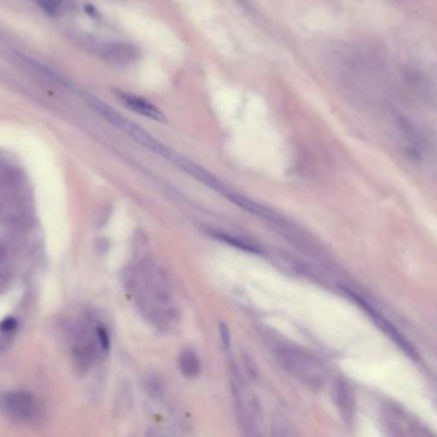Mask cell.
I'll return each instance as SVG.
<instances>
[{"label":"cell","instance_id":"obj_9","mask_svg":"<svg viewBox=\"0 0 437 437\" xmlns=\"http://www.w3.org/2000/svg\"><path fill=\"white\" fill-rule=\"evenodd\" d=\"M115 94L127 108L133 110L135 113H138L156 122H167V118L162 110H159L155 104L148 102V99L132 94V93H127V91H119V90H116Z\"/></svg>","mask_w":437,"mask_h":437},{"label":"cell","instance_id":"obj_7","mask_svg":"<svg viewBox=\"0 0 437 437\" xmlns=\"http://www.w3.org/2000/svg\"><path fill=\"white\" fill-rule=\"evenodd\" d=\"M343 291L348 296H350V299L356 301L357 304L362 308L367 315H370L373 322L376 323V326L381 328L383 332L386 334V336H389L391 340L395 342L397 346L402 349L407 356L413 358V359L417 358V353H416V350L413 349V346L410 345L409 342H407V339L397 331V328L394 327L386 318H383V315H380L376 309L371 305L369 301H364L362 296H359V295L354 293V291H352L349 289L343 287Z\"/></svg>","mask_w":437,"mask_h":437},{"label":"cell","instance_id":"obj_2","mask_svg":"<svg viewBox=\"0 0 437 437\" xmlns=\"http://www.w3.org/2000/svg\"><path fill=\"white\" fill-rule=\"evenodd\" d=\"M276 358L290 375L298 378L311 389L323 388L326 380V369L316 356L293 345L277 344Z\"/></svg>","mask_w":437,"mask_h":437},{"label":"cell","instance_id":"obj_1","mask_svg":"<svg viewBox=\"0 0 437 437\" xmlns=\"http://www.w3.org/2000/svg\"><path fill=\"white\" fill-rule=\"evenodd\" d=\"M388 116L399 143L410 158L421 161L430 156L435 149V139L424 124L393 107L389 108Z\"/></svg>","mask_w":437,"mask_h":437},{"label":"cell","instance_id":"obj_11","mask_svg":"<svg viewBox=\"0 0 437 437\" xmlns=\"http://www.w3.org/2000/svg\"><path fill=\"white\" fill-rule=\"evenodd\" d=\"M179 369L187 378H196L201 373V361L195 350L184 349L178 359Z\"/></svg>","mask_w":437,"mask_h":437},{"label":"cell","instance_id":"obj_18","mask_svg":"<svg viewBox=\"0 0 437 437\" xmlns=\"http://www.w3.org/2000/svg\"><path fill=\"white\" fill-rule=\"evenodd\" d=\"M219 331H220V337H222L224 346H225V348H229L232 340H230V331H229L228 326H227L225 323H222V325H220V328H219Z\"/></svg>","mask_w":437,"mask_h":437},{"label":"cell","instance_id":"obj_13","mask_svg":"<svg viewBox=\"0 0 437 437\" xmlns=\"http://www.w3.org/2000/svg\"><path fill=\"white\" fill-rule=\"evenodd\" d=\"M211 235L216 238L217 240H222L224 243H227L229 245L236 246L237 249H241L244 252H249V253L257 254L260 252V249L257 246L251 244L246 240L239 239L237 236H232L228 233H222V231H211Z\"/></svg>","mask_w":437,"mask_h":437},{"label":"cell","instance_id":"obj_8","mask_svg":"<svg viewBox=\"0 0 437 437\" xmlns=\"http://www.w3.org/2000/svg\"><path fill=\"white\" fill-rule=\"evenodd\" d=\"M99 54L110 63L118 66H128L138 61L140 50L133 44L126 41H113L102 44L99 48Z\"/></svg>","mask_w":437,"mask_h":437},{"label":"cell","instance_id":"obj_6","mask_svg":"<svg viewBox=\"0 0 437 437\" xmlns=\"http://www.w3.org/2000/svg\"><path fill=\"white\" fill-rule=\"evenodd\" d=\"M383 427L389 435L393 436H421L429 435V431L424 430L417 419L410 417L407 412L397 408L386 405L383 412Z\"/></svg>","mask_w":437,"mask_h":437},{"label":"cell","instance_id":"obj_10","mask_svg":"<svg viewBox=\"0 0 437 437\" xmlns=\"http://www.w3.org/2000/svg\"><path fill=\"white\" fill-rule=\"evenodd\" d=\"M170 161L174 162L178 167H181L182 170L189 173L191 176L197 178L198 181H201L203 184L208 185V186H210L211 189H214L216 192H222L224 195L229 192L228 189H227V186L222 185V181H220L219 178H216L215 176L211 175L209 171L203 170L202 167L197 165V164L193 163V162H191L188 159H186V158L181 157V156H178V154L173 153V156L170 158Z\"/></svg>","mask_w":437,"mask_h":437},{"label":"cell","instance_id":"obj_12","mask_svg":"<svg viewBox=\"0 0 437 437\" xmlns=\"http://www.w3.org/2000/svg\"><path fill=\"white\" fill-rule=\"evenodd\" d=\"M335 403L343 417H352L353 414V395L350 392L349 386L344 381H337L335 383Z\"/></svg>","mask_w":437,"mask_h":437},{"label":"cell","instance_id":"obj_5","mask_svg":"<svg viewBox=\"0 0 437 437\" xmlns=\"http://www.w3.org/2000/svg\"><path fill=\"white\" fill-rule=\"evenodd\" d=\"M402 76L408 89L418 99L437 110V69L405 66L402 71Z\"/></svg>","mask_w":437,"mask_h":437},{"label":"cell","instance_id":"obj_14","mask_svg":"<svg viewBox=\"0 0 437 437\" xmlns=\"http://www.w3.org/2000/svg\"><path fill=\"white\" fill-rule=\"evenodd\" d=\"M274 433L276 436H292L296 435V432L292 429L289 422L282 417L277 416L274 421Z\"/></svg>","mask_w":437,"mask_h":437},{"label":"cell","instance_id":"obj_4","mask_svg":"<svg viewBox=\"0 0 437 437\" xmlns=\"http://www.w3.org/2000/svg\"><path fill=\"white\" fill-rule=\"evenodd\" d=\"M0 413L16 424H34L44 417V405L26 391H1Z\"/></svg>","mask_w":437,"mask_h":437},{"label":"cell","instance_id":"obj_16","mask_svg":"<svg viewBox=\"0 0 437 437\" xmlns=\"http://www.w3.org/2000/svg\"><path fill=\"white\" fill-rule=\"evenodd\" d=\"M17 327H18V322L13 317H7L6 320L0 322V331L4 334H11Z\"/></svg>","mask_w":437,"mask_h":437},{"label":"cell","instance_id":"obj_15","mask_svg":"<svg viewBox=\"0 0 437 437\" xmlns=\"http://www.w3.org/2000/svg\"><path fill=\"white\" fill-rule=\"evenodd\" d=\"M95 334H96V340H97V344H99L101 350L108 351L109 348H110V337H109L107 328L104 326H97Z\"/></svg>","mask_w":437,"mask_h":437},{"label":"cell","instance_id":"obj_3","mask_svg":"<svg viewBox=\"0 0 437 437\" xmlns=\"http://www.w3.org/2000/svg\"><path fill=\"white\" fill-rule=\"evenodd\" d=\"M88 103L92 110H96L108 122L114 124L115 127H118L123 132H126L128 136L132 137L137 143L141 144L142 146L148 148V151H154L156 154L168 158V159L172 157L173 151H169L165 145L159 143L155 137H152L148 134V131L143 130L138 124H136L131 120L121 116V113H118L112 107H109L108 104L101 102L100 99L94 98V96H88Z\"/></svg>","mask_w":437,"mask_h":437},{"label":"cell","instance_id":"obj_17","mask_svg":"<svg viewBox=\"0 0 437 437\" xmlns=\"http://www.w3.org/2000/svg\"><path fill=\"white\" fill-rule=\"evenodd\" d=\"M40 4L47 13L55 14L61 7V0H40Z\"/></svg>","mask_w":437,"mask_h":437}]
</instances>
